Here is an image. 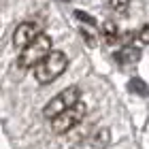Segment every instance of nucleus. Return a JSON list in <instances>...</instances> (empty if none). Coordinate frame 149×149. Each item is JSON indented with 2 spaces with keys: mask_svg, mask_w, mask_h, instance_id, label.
<instances>
[{
  "mask_svg": "<svg viewBox=\"0 0 149 149\" xmlns=\"http://www.w3.org/2000/svg\"><path fill=\"white\" fill-rule=\"evenodd\" d=\"M68 66V58L62 51H49L47 56L34 66V79L40 85H47L51 81H56L60 74L66 70Z\"/></svg>",
  "mask_w": 149,
  "mask_h": 149,
  "instance_id": "obj_1",
  "label": "nucleus"
},
{
  "mask_svg": "<svg viewBox=\"0 0 149 149\" xmlns=\"http://www.w3.org/2000/svg\"><path fill=\"white\" fill-rule=\"evenodd\" d=\"M49 51H51V36H47L45 32H40V34L32 40L26 49H22V56H19V66H22V68H34V66H36Z\"/></svg>",
  "mask_w": 149,
  "mask_h": 149,
  "instance_id": "obj_2",
  "label": "nucleus"
},
{
  "mask_svg": "<svg viewBox=\"0 0 149 149\" xmlns=\"http://www.w3.org/2000/svg\"><path fill=\"white\" fill-rule=\"evenodd\" d=\"M79 100H81L79 87L77 85H70V87H66V90H62L60 94H56V96L43 107V115H45V117H49V119H53L56 115H60V113H64L66 109L74 107Z\"/></svg>",
  "mask_w": 149,
  "mask_h": 149,
  "instance_id": "obj_3",
  "label": "nucleus"
},
{
  "mask_svg": "<svg viewBox=\"0 0 149 149\" xmlns=\"http://www.w3.org/2000/svg\"><path fill=\"white\" fill-rule=\"evenodd\" d=\"M85 113H87V107L79 100L74 107L66 109L64 113H60V115H56V117L51 119V130L56 134H66V132L72 130V128L85 117Z\"/></svg>",
  "mask_w": 149,
  "mask_h": 149,
  "instance_id": "obj_4",
  "label": "nucleus"
},
{
  "mask_svg": "<svg viewBox=\"0 0 149 149\" xmlns=\"http://www.w3.org/2000/svg\"><path fill=\"white\" fill-rule=\"evenodd\" d=\"M38 34L40 32L32 22H24V24H19L15 28V32H13V45H15L17 49H26Z\"/></svg>",
  "mask_w": 149,
  "mask_h": 149,
  "instance_id": "obj_5",
  "label": "nucleus"
},
{
  "mask_svg": "<svg viewBox=\"0 0 149 149\" xmlns=\"http://www.w3.org/2000/svg\"><path fill=\"white\" fill-rule=\"evenodd\" d=\"M109 143H111V132L104 128V130H96V132L87 134V136L81 139L72 149H104Z\"/></svg>",
  "mask_w": 149,
  "mask_h": 149,
  "instance_id": "obj_6",
  "label": "nucleus"
},
{
  "mask_svg": "<svg viewBox=\"0 0 149 149\" xmlns=\"http://www.w3.org/2000/svg\"><path fill=\"white\" fill-rule=\"evenodd\" d=\"M115 60L121 64V66H128V64H136L141 60V49L134 45H128L124 49H119V53H115Z\"/></svg>",
  "mask_w": 149,
  "mask_h": 149,
  "instance_id": "obj_7",
  "label": "nucleus"
},
{
  "mask_svg": "<svg viewBox=\"0 0 149 149\" xmlns=\"http://www.w3.org/2000/svg\"><path fill=\"white\" fill-rule=\"evenodd\" d=\"M102 38H104V43H109V45H115L119 40V30L113 22H107L102 26Z\"/></svg>",
  "mask_w": 149,
  "mask_h": 149,
  "instance_id": "obj_8",
  "label": "nucleus"
},
{
  "mask_svg": "<svg viewBox=\"0 0 149 149\" xmlns=\"http://www.w3.org/2000/svg\"><path fill=\"white\" fill-rule=\"evenodd\" d=\"M128 87H130V92H136V94H141V96H147V94H149V87L141 79H130Z\"/></svg>",
  "mask_w": 149,
  "mask_h": 149,
  "instance_id": "obj_9",
  "label": "nucleus"
},
{
  "mask_svg": "<svg viewBox=\"0 0 149 149\" xmlns=\"http://www.w3.org/2000/svg\"><path fill=\"white\" fill-rule=\"evenodd\" d=\"M109 6L113 11H119V13H124L126 9H128V0H111L109 2Z\"/></svg>",
  "mask_w": 149,
  "mask_h": 149,
  "instance_id": "obj_10",
  "label": "nucleus"
},
{
  "mask_svg": "<svg viewBox=\"0 0 149 149\" xmlns=\"http://www.w3.org/2000/svg\"><path fill=\"white\" fill-rule=\"evenodd\" d=\"M74 15H77V19H79V22H83V24H87V26H92V28L96 26V22H94V17H90V15H87V13H83V11H77Z\"/></svg>",
  "mask_w": 149,
  "mask_h": 149,
  "instance_id": "obj_11",
  "label": "nucleus"
},
{
  "mask_svg": "<svg viewBox=\"0 0 149 149\" xmlns=\"http://www.w3.org/2000/svg\"><path fill=\"white\" fill-rule=\"evenodd\" d=\"M136 38L141 40V43H149V26H143V28H141V32H136Z\"/></svg>",
  "mask_w": 149,
  "mask_h": 149,
  "instance_id": "obj_12",
  "label": "nucleus"
},
{
  "mask_svg": "<svg viewBox=\"0 0 149 149\" xmlns=\"http://www.w3.org/2000/svg\"><path fill=\"white\" fill-rule=\"evenodd\" d=\"M60 2H70V0H60Z\"/></svg>",
  "mask_w": 149,
  "mask_h": 149,
  "instance_id": "obj_13",
  "label": "nucleus"
}]
</instances>
